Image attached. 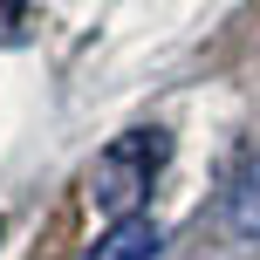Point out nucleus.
<instances>
[{"mask_svg":"<svg viewBox=\"0 0 260 260\" xmlns=\"http://www.w3.org/2000/svg\"><path fill=\"white\" fill-rule=\"evenodd\" d=\"M14 27H21V0H0V41H14Z\"/></svg>","mask_w":260,"mask_h":260,"instance_id":"obj_4","label":"nucleus"},{"mask_svg":"<svg viewBox=\"0 0 260 260\" xmlns=\"http://www.w3.org/2000/svg\"><path fill=\"white\" fill-rule=\"evenodd\" d=\"M82 260H165V226H157L151 212H137V219H123V226H103V240Z\"/></svg>","mask_w":260,"mask_h":260,"instance_id":"obj_2","label":"nucleus"},{"mask_svg":"<svg viewBox=\"0 0 260 260\" xmlns=\"http://www.w3.org/2000/svg\"><path fill=\"white\" fill-rule=\"evenodd\" d=\"M226 219H233L240 240H253V247H260V151L247 157V171H240L233 199H226Z\"/></svg>","mask_w":260,"mask_h":260,"instance_id":"obj_3","label":"nucleus"},{"mask_svg":"<svg viewBox=\"0 0 260 260\" xmlns=\"http://www.w3.org/2000/svg\"><path fill=\"white\" fill-rule=\"evenodd\" d=\"M165 130H123L117 144H103L89 165V178H82V192H89V212L103 226H123L137 219V206L151 199L157 171H165Z\"/></svg>","mask_w":260,"mask_h":260,"instance_id":"obj_1","label":"nucleus"}]
</instances>
